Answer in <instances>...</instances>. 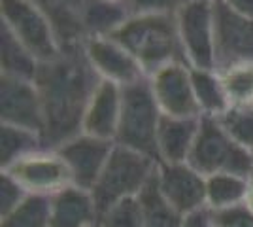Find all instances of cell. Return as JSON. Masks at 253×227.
<instances>
[{"instance_id": "cell-10", "label": "cell", "mask_w": 253, "mask_h": 227, "mask_svg": "<svg viewBox=\"0 0 253 227\" xmlns=\"http://www.w3.org/2000/svg\"><path fill=\"white\" fill-rule=\"evenodd\" d=\"M215 70L253 61V21L215 0Z\"/></svg>"}, {"instance_id": "cell-35", "label": "cell", "mask_w": 253, "mask_h": 227, "mask_svg": "<svg viewBox=\"0 0 253 227\" xmlns=\"http://www.w3.org/2000/svg\"><path fill=\"white\" fill-rule=\"evenodd\" d=\"M106 2H116V4H128V0H106Z\"/></svg>"}, {"instance_id": "cell-28", "label": "cell", "mask_w": 253, "mask_h": 227, "mask_svg": "<svg viewBox=\"0 0 253 227\" xmlns=\"http://www.w3.org/2000/svg\"><path fill=\"white\" fill-rule=\"evenodd\" d=\"M219 119L232 138L253 153V106H232Z\"/></svg>"}, {"instance_id": "cell-27", "label": "cell", "mask_w": 253, "mask_h": 227, "mask_svg": "<svg viewBox=\"0 0 253 227\" xmlns=\"http://www.w3.org/2000/svg\"><path fill=\"white\" fill-rule=\"evenodd\" d=\"M96 227H144V210L140 199H125L98 214Z\"/></svg>"}, {"instance_id": "cell-19", "label": "cell", "mask_w": 253, "mask_h": 227, "mask_svg": "<svg viewBox=\"0 0 253 227\" xmlns=\"http://www.w3.org/2000/svg\"><path fill=\"white\" fill-rule=\"evenodd\" d=\"M191 82L197 104L201 108V118H221L231 110V100L217 70L191 68Z\"/></svg>"}, {"instance_id": "cell-5", "label": "cell", "mask_w": 253, "mask_h": 227, "mask_svg": "<svg viewBox=\"0 0 253 227\" xmlns=\"http://www.w3.org/2000/svg\"><path fill=\"white\" fill-rule=\"evenodd\" d=\"M121 95L123 100L116 144L144 153L157 161V133L163 112L153 97L149 80L144 78L130 86L121 87Z\"/></svg>"}, {"instance_id": "cell-12", "label": "cell", "mask_w": 253, "mask_h": 227, "mask_svg": "<svg viewBox=\"0 0 253 227\" xmlns=\"http://www.w3.org/2000/svg\"><path fill=\"white\" fill-rule=\"evenodd\" d=\"M159 191L178 210L181 216H189L206 206V176H202L189 163H159Z\"/></svg>"}, {"instance_id": "cell-15", "label": "cell", "mask_w": 253, "mask_h": 227, "mask_svg": "<svg viewBox=\"0 0 253 227\" xmlns=\"http://www.w3.org/2000/svg\"><path fill=\"white\" fill-rule=\"evenodd\" d=\"M121 100H123L121 86L100 80L85 108L82 133L116 142L119 118H121Z\"/></svg>"}, {"instance_id": "cell-29", "label": "cell", "mask_w": 253, "mask_h": 227, "mask_svg": "<svg viewBox=\"0 0 253 227\" xmlns=\"http://www.w3.org/2000/svg\"><path fill=\"white\" fill-rule=\"evenodd\" d=\"M27 191L10 174L0 173V218L10 214L15 206H19L27 199Z\"/></svg>"}, {"instance_id": "cell-22", "label": "cell", "mask_w": 253, "mask_h": 227, "mask_svg": "<svg viewBox=\"0 0 253 227\" xmlns=\"http://www.w3.org/2000/svg\"><path fill=\"white\" fill-rule=\"evenodd\" d=\"M248 178L236 174H213L206 178V206L217 212L244 205L248 191Z\"/></svg>"}, {"instance_id": "cell-11", "label": "cell", "mask_w": 253, "mask_h": 227, "mask_svg": "<svg viewBox=\"0 0 253 227\" xmlns=\"http://www.w3.org/2000/svg\"><path fill=\"white\" fill-rule=\"evenodd\" d=\"M0 123L43 133V104L34 80L0 74Z\"/></svg>"}, {"instance_id": "cell-18", "label": "cell", "mask_w": 253, "mask_h": 227, "mask_svg": "<svg viewBox=\"0 0 253 227\" xmlns=\"http://www.w3.org/2000/svg\"><path fill=\"white\" fill-rule=\"evenodd\" d=\"M201 118L163 116L157 133L159 163H187L199 135Z\"/></svg>"}, {"instance_id": "cell-21", "label": "cell", "mask_w": 253, "mask_h": 227, "mask_svg": "<svg viewBox=\"0 0 253 227\" xmlns=\"http://www.w3.org/2000/svg\"><path fill=\"white\" fill-rule=\"evenodd\" d=\"M38 68L40 63L15 40L6 27L0 25V74L34 80Z\"/></svg>"}, {"instance_id": "cell-14", "label": "cell", "mask_w": 253, "mask_h": 227, "mask_svg": "<svg viewBox=\"0 0 253 227\" xmlns=\"http://www.w3.org/2000/svg\"><path fill=\"white\" fill-rule=\"evenodd\" d=\"M114 146H116V142L80 133L78 136L64 142L61 148H57V151L61 153V157L70 171L72 185L91 191L102 173Z\"/></svg>"}, {"instance_id": "cell-33", "label": "cell", "mask_w": 253, "mask_h": 227, "mask_svg": "<svg viewBox=\"0 0 253 227\" xmlns=\"http://www.w3.org/2000/svg\"><path fill=\"white\" fill-rule=\"evenodd\" d=\"M221 2L234 13L253 21V0H221Z\"/></svg>"}, {"instance_id": "cell-31", "label": "cell", "mask_w": 253, "mask_h": 227, "mask_svg": "<svg viewBox=\"0 0 253 227\" xmlns=\"http://www.w3.org/2000/svg\"><path fill=\"white\" fill-rule=\"evenodd\" d=\"M213 218L219 227H253V212H250L244 205L217 210L213 212Z\"/></svg>"}, {"instance_id": "cell-20", "label": "cell", "mask_w": 253, "mask_h": 227, "mask_svg": "<svg viewBox=\"0 0 253 227\" xmlns=\"http://www.w3.org/2000/svg\"><path fill=\"white\" fill-rule=\"evenodd\" d=\"M43 148L45 146L40 133L0 123V171Z\"/></svg>"}, {"instance_id": "cell-32", "label": "cell", "mask_w": 253, "mask_h": 227, "mask_svg": "<svg viewBox=\"0 0 253 227\" xmlns=\"http://www.w3.org/2000/svg\"><path fill=\"white\" fill-rule=\"evenodd\" d=\"M183 227H219L215 218H213V212L210 208H202V210H197L189 216H185L183 220Z\"/></svg>"}, {"instance_id": "cell-8", "label": "cell", "mask_w": 253, "mask_h": 227, "mask_svg": "<svg viewBox=\"0 0 253 227\" xmlns=\"http://www.w3.org/2000/svg\"><path fill=\"white\" fill-rule=\"evenodd\" d=\"M0 173L10 174L31 195L53 197L72 185V176L61 153L49 148L34 151Z\"/></svg>"}, {"instance_id": "cell-30", "label": "cell", "mask_w": 253, "mask_h": 227, "mask_svg": "<svg viewBox=\"0 0 253 227\" xmlns=\"http://www.w3.org/2000/svg\"><path fill=\"white\" fill-rule=\"evenodd\" d=\"M187 0H128L130 13H157L176 15Z\"/></svg>"}, {"instance_id": "cell-7", "label": "cell", "mask_w": 253, "mask_h": 227, "mask_svg": "<svg viewBox=\"0 0 253 227\" xmlns=\"http://www.w3.org/2000/svg\"><path fill=\"white\" fill-rule=\"evenodd\" d=\"M215 0H187L176 13L179 44L191 68L215 70Z\"/></svg>"}, {"instance_id": "cell-1", "label": "cell", "mask_w": 253, "mask_h": 227, "mask_svg": "<svg viewBox=\"0 0 253 227\" xmlns=\"http://www.w3.org/2000/svg\"><path fill=\"white\" fill-rule=\"evenodd\" d=\"M34 82L43 104V146L57 150L82 133L85 108L100 78L80 45L63 49L57 61L40 65Z\"/></svg>"}, {"instance_id": "cell-4", "label": "cell", "mask_w": 253, "mask_h": 227, "mask_svg": "<svg viewBox=\"0 0 253 227\" xmlns=\"http://www.w3.org/2000/svg\"><path fill=\"white\" fill-rule=\"evenodd\" d=\"M187 163L206 178L213 174L253 178V153L232 138L219 118H201L199 135Z\"/></svg>"}, {"instance_id": "cell-34", "label": "cell", "mask_w": 253, "mask_h": 227, "mask_svg": "<svg viewBox=\"0 0 253 227\" xmlns=\"http://www.w3.org/2000/svg\"><path fill=\"white\" fill-rule=\"evenodd\" d=\"M244 206H246L250 212H253V178H250V182H248V191H246Z\"/></svg>"}, {"instance_id": "cell-3", "label": "cell", "mask_w": 253, "mask_h": 227, "mask_svg": "<svg viewBox=\"0 0 253 227\" xmlns=\"http://www.w3.org/2000/svg\"><path fill=\"white\" fill-rule=\"evenodd\" d=\"M159 163L144 153L116 144L91 189L98 212L125 199H134L157 174Z\"/></svg>"}, {"instance_id": "cell-24", "label": "cell", "mask_w": 253, "mask_h": 227, "mask_svg": "<svg viewBox=\"0 0 253 227\" xmlns=\"http://www.w3.org/2000/svg\"><path fill=\"white\" fill-rule=\"evenodd\" d=\"M142 210H144V227H183V220L174 206L163 197L159 191L157 180H153L146 185V189L138 195Z\"/></svg>"}, {"instance_id": "cell-25", "label": "cell", "mask_w": 253, "mask_h": 227, "mask_svg": "<svg viewBox=\"0 0 253 227\" xmlns=\"http://www.w3.org/2000/svg\"><path fill=\"white\" fill-rule=\"evenodd\" d=\"M51 197L27 195L19 206L0 218V227H49Z\"/></svg>"}, {"instance_id": "cell-6", "label": "cell", "mask_w": 253, "mask_h": 227, "mask_svg": "<svg viewBox=\"0 0 253 227\" xmlns=\"http://www.w3.org/2000/svg\"><path fill=\"white\" fill-rule=\"evenodd\" d=\"M0 25L40 63H51L63 55V44L49 17L32 0H0Z\"/></svg>"}, {"instance_id": "cell-9", "label": "cell", "mask_w": 253, "mask_h": 227, "mask_svg": "<svg viewBox=\"0 0 253 227\" xmlns=\"http://www.w3.org/2000/svg\"><path fill=\"white\" fill-rule=\"evenodd\" d=\"M148 80L163 116L201 118V108L197 104L191 82V66L187 63H169L148 76Z\"/></svg>"}, {"instance_id": "cell-26", "label": "cell", "mask_w": 253, "mask_h": 227, "mask_svg": "<svg viewBox=\"0 0 253 227\" xmlns=\"http://www.w3.org/2000/svg\"><path fill=\"white\" fill-rule=\"evenodd\" d=\"M232 106H253V61L219 72Z\"/></svg>"}, {"instance_id": "cell-23", "label": "cell", "mask_w": 253, "mask_h": 227, "mask_svg": "<svg viewBox=\"0 0 253 227\" xmlns=\"http://www.w3.org/2000/svg\"><path fill=\"white\" fill-rule=\"evenodd\" d=\"M132 13L128 4H116L106 0H91L85 11V34L89 36H112ZM85 38V40H87Z\"/></svg>"}, {"instance_id": "cell-16", "label": "cell", "mask_w": 253, "mask_h": 227, "mask_svg": "<svg viewBox=\"0 0 253 227\" xmlns=\"http://www.w3.org/2000/svg\"><path fill=\"white\" fill-rule=\"evenodd\" d=\"M98 214L91 191L68 185L51 197L49 227H96Z\"/></svg>"}, {"instance_id": "cell-2", "label": "cell", "mask_w": 253, "mask_h": 227, "mask_svg": "<svg viewBox=\"0 0 253 227\" xmlns=\"http://www.w3.org/2000/svg\"><path fill=\"white\" fill-rule=\"evenodd\" d=\"M112 38L117 40L128 53L136 59L146 76L185 57L179 44L176 15L157 13H132Z\"/></svg>"}, {"instance_id": "cell-13", "label": "cell", "mask_w": 253, "mask_h": 227, "mask_svg": "<svg viewBox=\"0 0 253 227\" xmlns=\"http://www.w3.org/2000/svg\"><path fill=\"white\" fill-rule=\"evenodd\" d=\"M82 49L100 80L125 87L148 78L136 59L112 36H89Z\"/></svg>"}, {"instance_id": "cell-17", "label": "cell", "mask_w": 253, "mask_h": 227, "mask_svg": "<svg viewBox=\"0 0 253 227\" xmlns=\"http://www.w3.org/2000/svg\"><path fill=\"white\" fill-rule=\"evenodd\" d=\"M49 17L63 49L80 47L85 42V11L91 0H32Z\"/></svg>"}]
</instances>
